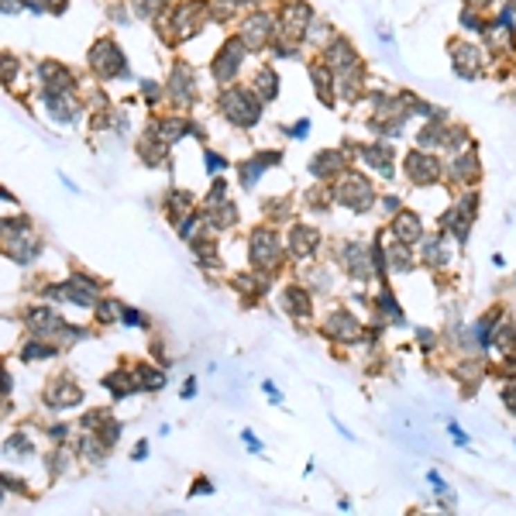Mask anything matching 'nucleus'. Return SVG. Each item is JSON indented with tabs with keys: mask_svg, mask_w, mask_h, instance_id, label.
<instances>
[{
	"mask_svg": "<svg viewBox=\"0 0 516 516\" xmlns=\"http://www.w3.org/2000/svg\"><path fill=\"white\" fill-rule=\"evenodd\" d=\"M90 66H94L100 76H121V73H127V62H124V55L117 52L114 42H100V45L90 52Z\"/></svg>",
	"mask_w": 516,
	"mask_h": 516,
	"instance_id": "2",
	"label": "nucleus"
},
{
	"mask_svg": "<svg viewBox=\"0 0 516 516\" xmlns=\"http://www.w3.org/2000/svg\"><path fill=\"white\" fill-rule=\"evenodd\" d=\"M141 375H145V379H141V389H162V386H166V375H162L159 368H148V365H145Z\"/></svg>",
	"mask_w": 516,
	"mask_h": 516,
	"instance_id": "20",
	"label": "nucleus"
},
{
	"mask_svg": "<svg viewBox=\"0 0 516 516\" xmlns=\"http://www.w3.org/2000/svg\"><path fill=\"white\" fill-rule=\"evenodd\" d=\"M447 430H451V437H454V444H468V437H465V430H461L458 423H451Z\"/></svg>",
	"mask_w": 516,
	"mask_h": 516,
	"instance_id": "26",
	"label": "nucleus"
},
{
	"mask_svg": "<svg viewBox=\"0 0 516 516\" xmlns=\"http://www.w3.org/2000/svg\"><path fill=\"white\" fill-rule=\"evenodd\" d=\"M241 55H244V42H227L224 45V52L213 59V76L224 83V80H231L234 76V69L241 66Z\"/></svg>",
	"mask_w": 516,
	"mask_h": 516,
	"instance_id": "5",
	"label": "nucleus"
},
{
	"mask_svg": "<svg viewBox=\"0 0 516 516\" xmlns=\"http://www.w3.org/2000/svg\"><path fill=\"white\" fill-rule=\"evenodd\" d=\"M313 248H317V234H313L310 227H293V238H290V251L303 258V255H310Z\"/></svg>",
	"mask_w": 516,
	"mask_h": 516,
	"instance_id": "12",
	"label": "nucleus"
},
{
	"mask_svg": "<svg viewBox=\"0 0 516 516\" xmlns=\"http://www.w3.org/2000/svg\"><path fill=\"white\" fill-rule=\"evenodd\" d=\"M265 35H269V17H265V14L251 17L248 28H244V42H262Z\"/></svg>",
	"mask_w": 516,
	"mask_h": 516,
	"instance_id": "18",
	"label": "nucleus"
},
{
	"mask_svg": "<svg viewBox=\"0 0 516 516\" xmlns=\"http://www.w3.org/2000/svg\"><path fill=\"white\" fill-rule=\"evenodd\" d=\"M145 451H148V444H145V441H141V444H138V447H134V458H138V461H141V458H145Z\"/></svg>",
	"mask_w": 516,
	"mask_h": 516,
	"instance_id": "31",
	"label": "nucleus"
},
{
	"mask_svg": "<svg viewBox=\"0 0 516 516\" xmlns=\"http://www.w3.org/2000/svg\"><path fill=\"white\" fill-rule=\"evenodd\" d=\"M28 323H31V330H38V334H52V330H62V323H59V317H55L52 310H35Z\"/></svg>",
	"mask_w": 516,
	"mask_h": 516,
	"instance_id": "13",
	"label": "nucleus"
},
{
	"mask_svg": "<svg viewBox=\"0 0 516 516\" xmlns=\"http://www.w3.org/2000/svg\"><path fill=\"white\" fill-rule=\"evenodd\" d=\"M307 127H310L307 121H300V124H296V127H293V134H296V138H303V134H307Z\"/></svg>",
	"mask_w": 516,
	"mask_h": 516,
	"instance_id": "30",
	"label": "nucleus"
},
{
	"mask_svg": "<svg viewBox=\"0 0 516 516\" xmlns=\"http://www.w3.org/2000/svg\"><path fill=\"white\" fill-rule=\"evenodd\" d=\"M172 97H179L183 103H193V80H190L186 69H176V76H172Z\"/></svg>",
	"mask_w": 516,
	"mask_h": 516,
	"instance_id": "14",
	"label": "nucleus"
},
{
	"mask_svg": "<svg viewBox=\"0 0 516 516\" xmlns=\"http://www.w3.org/2000/svg\"><path fill=\"white\" fill-rule=\"evenodd\" d=\"M407 172H410L413 183H434L437 176H441V166H437V159H430V155H420V152H413L410 159H407Z\"/></svg>",
	"mask_w": 516,
	"mask_h": 516,
	"instance_id": "6",
	"label": "nucleus"
},
{
	"mask_svg": "<svg viewBox=\"0 0 516 516\" xmlns=\"http://www.w3.org/2000/svg\"><path fill=\"white\" fill-rule=\"evenodd\" d=\"M206 169H210V172H217V169H224V159H217V155H210V159H206Z\"/></svg>",
	"mask_w": 516,
	"mask_h": 516,
	"instance_id": "27",
	"label": "nucleus"
},
{
	"mask_svg": "<svg viewBox=\"0 0 516 516\" xmlns=\"http://www.w3.org/2000/svg\"><path fill=\"white\" fill-rule=\"evenodd\" d=\"M251 258H255V265L262 269H276V262H279V238L276 234H269V231H258L255 234V241H251Z\"/></svg>",
	"mask_w": 516,
	"mask_h": 516,
	"instance_id": "4",
	"label": "nucleus"
},
{
	"mask_svg": "<svg viewBox=\"0 0 516 516\" xmlns=\"http://www.w3.org/2000/svg\"><path fill=\"white\" fill-rule=\"evenodd\" d=\"M48 403H52L55 410H62V407H76V403H80V389L69 386L66 379H59V382L48 389Z\"/></svg>",
	"mask_w": 516,
	"mask_h": 516,
	"instance_id": "9",
	"label": "nucleus"
},
{
	"mask_svg": "<svg viewBox=\"0 0 516 516\" xmlns=\"http://www.w3.org/2000/svg\"><path fill=\"white\" fill-rule=\"evenodd\" d=\"M313 87H317V90H320V97H323V103H327V107H330V73H327V69H313Z\"/></svg>",
	"mask_w": 516,
	"mask_h": 516,
	"instance_id": "19",
	"label": "nucleus"
},
{
	"mask_svg": "<svg viewBox=\"0 0 516 516\" xmlns=\"http://www.w3.org/2000/svg\"><path fill=\"white\" fill-rule=\"evenodd\" d=\"M283 307L290 310V313H296V317H307L310 313V300L303 290H286V296H283Z\"/></svg>",
	"mask_w": 516,
	"mask_h": 516,
	"instance_id": "16",
	"label": "nucleus"
},
{
	"mask_svg": "<svg viewBox=\"0 0 516 516\" xmlns=\"http://www.w3.org/2000/svg\"><path fill=\"white\" fill-rule=\"evenodd\" d=\"M506 407L516 413V389H506Z\"/></svg>",
	"mask_w": 516,
	"mask_h": 516,
	"instance_id": "28",
	"label": "nucleus"
},
{
	"mask_svg": "<svg viewBox=\"0 0 516 516\" xmlns=\"http://www.w3.org/2000/svg\"><path fill=\"white\" fill-rule=\"evenodd\" d=\"M393 231H396V241H403V244H413V241H420V238H423L420 217L410 213V210H400V217H396Z\"/></svg>",
	"mask_w": 516,
	"mask_h": 516,
	"instance_id": "7",
	"label": "nucleus"
},
{
	"mask_svg": "<svg viewBox=\"0 0 516 516\" xmlns=\"http://www.w3.org/2000/svg\"><path fill=\"white\" fill-rule=\"evenodd\" d=\"M327 334H334L337 341H355V337H358V323H355V317H348V313H334L330 323H327Z\"/></svg>",
	"mask_w": 516,
	"mask_h": 516,
	"instance_id": "10",
	"label": "nucleus"
},
{
	"mask_svg": "<svg viewBox=\"0 0 516 516\" xmlns=\"http://www.w3.org/2000/svg\"><path fill=\"white\" fill-rule=\"evenodd\" d=\"M341 204H348L351 210H365V206H372V200H375V193H372V183H365L362 176H348L344 183H341Z\"/></svg>",
	"mask_w": 516,
	"mask_h": 516,
	"instance_id": "3",
	"label": "nucleus"
},
{
	"mask_svg": "<svg viewBox=\"0 0 516 516\" xmlns=\"http://www.w3.org/2000/svg\"><path fill=\"white\" fill-rule=\"evenodd\" d=\"M427 262L444 265V238H434V241H430V248H427Z\"/></svg>",
	"mask_w": 516,
	"mask_h": 516,
	"instance_id": "21",
	"label": "nucleus"
},
{
	"mask_svg": "<svg viewBox=\"0 0 516 516\" xmlns=\"http://www.w3.org/2000/svg\"><path fill=\"white\" fill-rule=\"evenodd\" d=\"M393 269L407 272V269H410V255H407V251H400V248H393Z\"/></svg>",
	"mask_w": 516,
	"mask_h": 516,
	"instance_id": "23",
	"label": "nucleus"
},
{
	"mask_svg": "<svg viewBox=\"0 0 516 516\" xmlns=\"http://www.w3.org/2000/svg\"><path fill=\"white\" fill-rule=\"evenodd\" d=\"M48 355H52L48 344H28V351H24V358H48Z\"/></svg>",
	"mask_w": 516,
	"mask_h": 516,
	"instance_id": "24",
	"label": "nucleus"
},
{
	"mask_svg": "<svg viewBox=\"0 0 516 516\" xmlns=\"http://www.w3.org/2000/svg\"><path fill=\"white\" fill-rule=\"evenodd\" d=\"M454 62L461 66V76H475V66L482 62V52L475 45H458L454 48Z\"/></svg>",
	"mask_w": 516,
	"mask_h": 516,
	"instance_id": "11",
	"label": "nucleus"
},
{
	"mask_svg": "<svg viewBox=\"0 0 516 516\" xmlns=\"http://www.w3.org/2000/svg\"><path fill=\"white\" fill-rule=\"evenodd\" d=\"M276 90H279V80H276V73L272 69H262L258 73V100H276Z\"/></svg>",
	"mask_w": 516,
	"mask_h": 516,
	"instance_id": "17",
	"label": "nucleus"
},
{
	"mask_svg": "<svg viewBox=\"0 0 516 516\" xmlns=\"http://www.w3.org/2000/svg\"><path fill=\"white\" fill-rule=\"evenodd\" d=\"M337 169H341V155H334V152H323L320 159L310 162V172H313V176H330V172H337Z\"/></svg>",
	"mask_w": 516,
	"mask_h": 516,
	"instance_id": "15",
	"label": "nucleus"
},
{
	"mask_svg": "<svg viewBox=\"0 0 516 516\" xmlns=\"http://www.w3.org/2000/svg\"><path fill=\"white\" fill-rule=\"evenodd\" d=\"M244 444H248V447H251V451H262V444H258V441H255V437H251V434H244Z\"/></svg>",
	"mask_w": 516,
	"mask_h": 516,
	"instance_id": "29",
	"label": "nucleus"
},
{
	"mask_svg": "<svg viewBox=\"0 0 516 516\" xmlns=\"http://www.w3.org/2000/svg\"><path fill=\"white\" fill-rule=\"evenodd\" d=\"M183 134H186V124H183V121H169L166 131H162L166 141H176V138H183Z\"/></svg>",
	"mask_w": 516,
	"mask_h": 516,
	"instance_id": "22",
	"label": "nucleus"
},
{
	"mask_svg": "<svg viewBox=\"0 0 516 516\" xmlns=\"http://www.w3.org/2000/svg\"><path fill=\"white\" fill-rule=\"evenodd\" d=\"M45 107H48V114H52L55 121H62V124H69V121L76 117V103L69 100V97H62L59 90H45Z\"/></svg>",
	"mask_w": 516,
	"mask_h": 516,
	"instance_id": "8",
	"label": "nucleus"
},
{
	"mask_svg": "<svg viewBox=\"0 0 516 516\" xmlns=\"http://www.w3.org/2000/svg\"><path fill=\"white\" fill-rule=\"evenodd\" d=\"M121 320H124L127 327H138V323H141V317H138V310H124V317H121Z\"/></svg>",
	"mask_w": 516,
	"mask_h": 516,
	"instance_id": "25",
	"label": "nucleus"
},
{
	"mask_svg": "<svg viewBox=\"0 0 516 516\" xmlns=\"http://www.w3.org/2000/svg\"><path fill=\"white\" fill-rule=\"evenodd\" d=\"M224 114H227V121H234V124H241V127H251V124L258 121V114H262V100H255V97L244 94V90H231V94L224 97Z\"/></svg>",
	"mask_w": 516,
	"mask_h": 516,
	"instance_id": "1",
	"label": "nucleus"
}]
</instances>
